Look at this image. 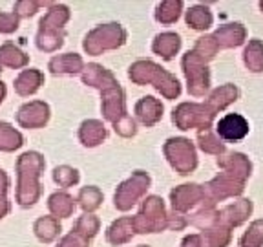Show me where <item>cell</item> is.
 <instances>
[{
    "label": "cell",
    "instance_id": "obj_3",
    "mask_svg": "<svg viewBox=\"0 0 263 247\" xmlns=\"http://www.w3.org/2000/svg\"><path fill=\"white\" fill-rule=\"evenodd\" d=\"M247 242H249V245H243V247H259V243L263 242V220H258V222H254L251 225L249 233L241 240V243Z\"/></svg>",
    "mask_w": 263,
    "mask_h": 247
},
{
    "label": "cell",
    "instance_id": "obj_2",
    "mask_svg": "<svg viewBox=\"0 0 263 247\" xmlns=\"http://www.w3.org/2000/svg\"><path fill=\"white\" fill-rule=\"evenodd\" d=\"M245 62L252 72L263 70V44L258 41H252L251 46L245 51Z\"/></svg>",
    "mask_w": 263,
    "mask_h": 247
},
{
    "label": "cell",
    "instance_id": "obj_1",
    "mask_svg": "<svg viewBox=\"0 0 263 247\" xmlns=\"http://www.w3.org/2000/svg\"><path fill=\"white\" fill-rule=\"evenodd\" d=\"M249 121L239 114H227L218 123V134L227 141H239L249 134Z\"/></svg>",
    "mask_w": 263,
    "mask_h": 247
}]
</instances>
